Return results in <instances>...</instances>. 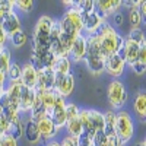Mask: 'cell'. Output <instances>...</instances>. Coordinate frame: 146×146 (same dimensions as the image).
<instances>
[{"label":"cell","mask_w":146,"mask_h":146,"mask_svg":"<svg viewBox=\"0 0 146 146\" xmlns=\"http://www.w3.org/2000/svg\"><path fill=\"white\" fill-rule=\"evenodd\" d=\"M94 35L98 38L100 54L104 58L111 56V54L118 53L120 48L123 47V42H124V38L115 31V28L108 21H104L100 25V28L95 31Z\"/></svg>","instance_id":"cell-1"},{"label":"cell","mask_w":146,"mask_h":146,"mask_svg":"<svg viewBox=\"0 0 146 146\" xmlns=\"http://www.w3.org/2000/svg\"><path fill=\"white\" fill-rule=\"evenodd\" d=\"M54 23L51 16H41L36 21L34 31H32V53L34 56H42L50 51V31Z\"/></svg>","instance_id":"cell-2"},{"label":"cell","mask_w":146,"mask_h":146,"mask_svg":"<svg viewBox=\"0 0 146 146\" xmlns=\"http://www.w3.org/2000/svg\"><path fill=\"white\" fill-rule=\"evenodd\" d=\"M58 25L63 35L78 38L80 34H83V15L76 6H72L66 10L62 19H58Z\"/></svg>","instance_id":"cell-3"},{"label":"cell","mask_w":146,"mask_h":146,"mask_svg":"<svg viewBox=\"0 0 146 146\" xmlns=\"http://www.w3.org/2000/svg\"><path fill=\"white\" fill-rule=\"evenodd\" d=\"M115 136L124 145L129 143L135 136V120L127 111H115Z\"/></svg>","instance_id":"cell-4"},{"label":"cell","mask_w":146,"mask_h":146,"mask_svg":"<svg viewBox=\"0 0 146 146\" xmlns=\"http://www.w3.org/2000/svg\"><path fill=\"white\" fill-rule=\"evenodd\" d=\"M107 98H108V102L113 108V111L114 110H121L127 104L129 94L126 91L124 83L120 79H113L110 82L108 88H107Z\"/></svg>","instance_id":"cell-5"},{"label":"cell","mask_w":146,"mask_h":146,"mask_svg":"<svg viewBox=\"0 0 146 146\" xmlns=\"http://www.w3.org/2000/svg\"><path fill=\"white\" fill-rule=\"evenodd\" d=\"M53 91L64 100L70 96L75 91V78H73L72 73H69V75H56Z\"/></svg>","instance_id":"cell-6"},{"label":"cell","mask_w":146,"mask_h":146,"mask_svg":"<svg viewBox=\"0 0 146 146\" xmlns=\"http://www.w3.org/2000/svg\"><path fill=\"white\" fill-rule=\"evenodd\" d=\"M34 121L36 123V126H38L40 137H41V140H42V142L48 143V142L54 140V137L57 136L58 130H57V127L54 126L53 120H51L50 117H48L47 114H44V115L38 117L36 120H34Z\"/></svg>","instance_id":"cell-7"},{"label":"cell","mask_w":146,"mask_h":146,"mask_svg":"<svg viewBox=\"0 0 146 146\" xmlns=\"http://www.w3.org/2000/svg\"><path fill=\"white\" fill-rule=\"evenodd\" d=\"M104 69L110 76H113L114 79H118L126 70V63H124L123 57H121L118 53H115V54H111V56L105 57Z\"/></svg>","instance_id":"cell-8"},{"label":"cell","mask_w":146,"mask_h":146,"mask_svg":"<svg viewBox=\"0 0 146 146\" xmlns=\"http://www.w3.org/2000/svg\"><path fill=\"white\" fill-rule=\"evenodd\" d=\"M121 6H123L121 0H100V2H95V12L100 15L101 19L108 21V18L118 12Z\"/></svg>","instance_id":"cell-9"},{"label":"cell","mask_w":146,"mask_h":146,"mask_svg":"<svg viewBox=\"0 0 146 146\" xmlns=\"http://www.w3.org/2000/svg\"><path fill=\"white\" fill-rule=\"evenodd\" d=\"M66 102H67V101H66L64 98H62V96L57 95L54 108H53L51 114L48 115V117L53 120V123H54V126L57 127V130H62V129H64V126H66V121H67V118H66V110H64Z\"/></svg>","instance_id":"cell-10"},{"label":"cell","mask_w":146,"mask_h":146,"mask_svg":"<svg viewBox=\"0 0 146 146\" xmlns=\"http://www.w3.org/2000/svg\"><path fill=\"white\" fill-rule=\"evenodd\" d=\"M143 45V44H142ZM140 44H136V42H133L127 38H124V42H123V47L120 48V51L118 54L123 57L124 60V63L126 66H131L135 62H137V54H139V50H140Z\"/></svg>","instance_id":"cell-11"},{"label":"cell","mask_w":146,"mask_h":146,"mask_svg":"<svg viewBox=\"0 0 146 146\" xmlns=\"http://www.w3.org/2000/svg\"><path fill=\"white\" fill-rule=\"evenodd\" d=\"M85 56H86V36H85L83 34H80L78 38L75 40V42L72 44L67 57L70 58V62L73 64V63L83 62Z\"/></svg>","instance_id":"cell-12"},{"label":"cell","mask_w":146,"mask_h":146,"mask_svg":"<svg viewBox=\"0 0 146 146\" xmlns=\"http://www.w3.org/2000/svg\"><path fill=\"white\" fill-rule=\"evenodd\" d=\"M35 100V89L27 88V86H21V94H19V101H18V110L21 115L22 114H29L31 108Z\"/></svg>","instance_id":"cell-13"},{"label":"cell","mask_w":146,"mask_h":146,"mask_svg":"<svg viewBox=\"0 0 146 146\" xmlns=\"http://www.w3.org/2000/svg\"><path fill=\"white\" fill-rule=\"evenodd\" d=\"M2 29L5 31V34L7 35V40L10 38L13 34H16L18 31L22 29V22L19 19V15L16 12H12L9 15H5L2 18Z\"/></svg>","instance_id":"cell-14"},{"label":"cell","mask_w":146,"mask_h":146,"mask_svg":"<svg viewBox=\"0 0 146 146\" xmlns=\"http://www.w3.org/2000/svg\"><path fill=\"white\" fill-rule=\"evenodd\" d=\"M21 82L23 86L35 89L36 82H38V70H36L29 62L25 63L21 69Z\"/></svg>","instance_id":"cell-15"},{"label":"cell","mask_w":146,"mask_h":146,"mask_svg":"<svg viewBox=\"0 0 146 146\" xmlns=\"http://www.w3.org/2000/svg\"><path fill=\"white\" fill-rule=\"evenodd\" d=\"M54 79H56V73H54L53 69H42V70H38V82H36L35 89H41V91L53 89V86H54Z\"/></svg>","instance_id":"cell-16"},{"label":"cell","mask_w":146,"mask_h":146,"mask_svg":"<svg viewBox=\"0 0 146 146\" xmlns=\"http://www.w3.org/2000/svg\"><path fill=\"white\" fill-rule=\"evenodd\" d=\"M139 3H140V0H137V2H123V5H130L127 19H129V25L131 27V29H139L145 19L139 12V7H137Z\"/></svg>","instance_id":"cell-17"},{"label":"cell","mask_w":146,"mask_h":146,"mask_svg":"<svg viewBox=\"0 0 146 146\" xmlns=\"http://www.w3.org/2000/svg\"><path fill=\"white\" fill-rule=\"evenodd\" d=\"M23 137H25L31 145H36L41 137H40V131H38V126L35 121L28 115L27 120L23 121Z\"/></svg>","instance_id":"cell-18"},{"label":"cell","mask_w":146,"mask_h":146,"mask_svg":"<svg viewBox=\"0 0 146 146\" xmlns=\"http://www.w3.org/2000/svg\"><path fill=\"white\" fill-rule=\"evenodd\" d=\"M104 22V19L100 18L96 12H92L89 15L83 16V35H94L95 31L100 28V25Z\"/></svg>","instance_id":"cell-19"},{"label":"cell","mask_w":146,"mask_h":146,"mask_svg":"<svg viewBox=\"0 0 146 146\" xmlns=\"http://www.w3.org/2000/svg\"><path fill=\"white\" fill-rule=\"evenodd\" d=\"M36 92L40 94L41 96V102H42V107H44V113L47 115H50L53 108H54V104H56V100H57V94L53 91V89H48V91H41V89H35Z\"/></svg>","instance_id":"cell-20"},{"label":"cell","mask_w":146,"mask_h":146,"mask_svg":"<svg viewBox=\"0 0 146 146\" xmlns=\"http://www.w3.org/2000/svg\"><path fill=\"white\" fill-rule=\"evenodd\" d=\"M3 135H9V136H12L16 140H19L23 136V120H22V115L13 118L12 121H9Z\"/></svg>","instance_id":"cell-21"},{"label":"cell","mask_w":146,"mask_h":146,"mask_svg":"<svg viewBox=\"0 0 146 146\" xmlns=\"http://www.w3.org/2000/svg\"><path fill=\"white\" fill-rule=\"evenodd\" d=\"M89 115V124L95 133L104 130V113L98 111V110H88Z\"/></svg>","instance_id":"cell-22"},{"label":"cell","mask_w":146,"mask_h":146,"mask_svg":"<svg viewBox=\"0 0 146 146\" xmlns=\"http://www.w3.org/2000/svg\"><path fill=\"white\" fill-rule=\"evenodd\" d=\"M53 70L56 75H69L72 73V62L69 57H58L56 58Z\"/></svg>","instance_id":"cell-23"},{"label":"cell","mask_w":146,"mask_h":146,"mask_svg":"<svg viewBox=\"0 0 146 146\" xmlns=\"http://www.w3.org/2000/svg\"><path fill=\"white\" fill-rule=\"evenodd\" d=\"M114 126H115V111L108 110L104 113V135L105 136H114Z\"/></svg>","instance_id":"cell-24"},{"label":"cell","mask_w":146,"mask_h":146,"mask_svg":"<svg viewBox=\"0 0 146 146\" xmlns=\"http://www.w3.org/2000/svg\"><path fill=\"white\" fill-rule=\"evenodd\" d=\"M133 108H135L137 117L145 120V117H146V95H145V91L137 92L135 102H133Z\"/></svg>","instance_id":"cell-25"},{"label":"cell","mask_w":146,"mask_h":146,"mask_svg":"<svg viewBox=\"0 0 146 146\" xmlns=\"http://www.w3.org/2000/svg\"><path fill=\"white\" fill-rule=\"evenodd\" d=\"M66 131H67V136H73V137H78L80 133H82V124L79 118H72L66 121V126H64Z\"/></svg>","instance_id":"cell-26"},{"label":"cell","mask_w":146,"mask_h":146,"mask_svg":"<svg viewBox=\"0 0 146 146\" xmlns=\"http://www.w3.org/2000/svg\"><path fill=\"white\" fill-rule=\"evenodd\" d=\"M7 41H10L12 45H13L15 48H21V47H23V45L28 42V34L23 31V29H21V31H18L16 34L12 35Z\"/></svg>","instance_id":"cell-27"},{"label":"cell","mask_w":146,"mask_h":146,"mask_svg":"<svg viewBox=\"0 0 146 146\" xmlns=\"http://www.w3.org/2000/svg\"><path fill=\"white\" fill-rule=\"evenodd\" d=\"M10 64H12V54L9 53V50L5 47V48L0 50V72L7 73Z\"/></svg>","instance_id":"cell-28"},{"label":"cell","mask_w":146,"mask_h":146,"mask_svg":"<svg viewBox=\"0 0 146 146\" xmlns=\"http://www.w3.org/2000/svg\"><path fill=\"white\" fill-rule=\"evenodd\" d=\"M75 6L79 9V12L83 16L95 12V2L94 0H79V2H75Z\"/></svg>","instance_id":"cell-29"},{"label":"cell","mask_w":146,"mask_h":146,"mask_svg":"<svg viewBox=\"0 0 146 146\" xmlns=\"http://www.w3.org/2000/svg\"><path fill=\"white\" fill-rule=\"evenodd\" d=\"M21 69L22 66L18 63H12L6 76H7V82H21Z\"/></svg>","instance_id":"cell-30"},{"label":"cell","mask_w":146,"mask_h":146,"mask_svg":"<svg viewBox=\"0 0 146 146\" xmlns=\"http://www.w3.org/2000/svg\"><path fill=\"white\" fill-rule=\"evenodd\" d=\"M127 40H130V41H133V42H136V44H146L145 41V32H143V29L142 28H139V29H130L129 31V34H127V36H126Z\"/></svg>","instance_id":"cell-31"},{"label":"cell","mask_w":146,"mask_h":146,"mask_svg":"<svg viewBox=\"0 0 146 146\" xmlns=\"http://www.w3.org/2000/svg\"><path fill=\"white\" fill-rule=\"evenodd\" d=\"M15 10V0H0V15L5 16Z\"/></svg>","instance_id":"cell-32"},{"label":"cell","mask_w":146,"mask_h":146,"mask_svg":"<svg viewBox=\"0 0 146 146\" xmlns=\"http://www.w3.org/2000/svg\"><path fill=\"white\" fill-rule=\"evenodd\" d=\"M34 2L32 0H15V10H21L23 13H28L34 9Z\"/></svg>","instance_id":"cell-33"},{"label":"cell","mask_w":146,"mask_h":146,"mask_svg":"<svg viewBox=\"0 0 146 146\" xmlns=\"http://www.w3.org/2000/svg\"><path fill=\"white\" fill-rule=\"evenodd\" d=\"M64 110H66V118H67V120H72V118H76V117H78L80 108H79L75 102H66Z\"/></svg>","instance_id":"cell-34"},{"label":"cell","mask_w":146,"mask_h":146,"mask_svg":"<svg viewBox=\"0 0 146 146\" xmlns=\"http://www.w3.org/2000/svg\"><path fill=\"white\" fill-rule=\"evenodd\" d=\"M78 146H94V137L86 131H82L78 136Z\"/></svg>","instance_id":"cell-35"},{"label":"cell","mask_w":146,"mask_h":146,"mask_svg":"<svg viewBox=\"0 0 146 146\" xmlns=\"http://www.w3.org/2000/svg\"><path fill=\"white\" fill-rule=\"evenodd\" d=\"M60 34H62V31H60V25H58V21L54 19V23L51 27V31H50V45L56 41H58L60 38Z\"/></svg>","instance_id":"cell-36"},{"label":"cell","mask_w":146,"mask_h":146,"mask_svg":"<svg viewBox=\"0 0 146 146\" xmlns=\"http://www.w3.org/2000/svg\"><path fill=\"white\" fill-rule=\"evenodd\" d=\"M94 146H108V137L104 135V131H98L94 136Z\"/></svg>","instance_id":"cell-37"},{"label":"cell","mask_w":146,"mask_h":146,"mask_svg":"<svg viewBox=\"0 0 146 146\" xmlns=\"http://www.w3.org/2000/svg\"><path fill=\"white\" fill-rule=\"evenodd\" d=\"M0 146H18V140L9 135H2V137H0Z\"/></svg>","instance_id":"cell-38"},{"label":"cell","mask_w":146,"mask_h":146,"mask_svg":"<svg viewBox=\"0 0 146 146\" xmlns=\"http://www.w3.org/2000/svg\"><path fill=\"white\" fill-rule=\"evenodd\" d=\"M130 69L136 73V75H139V76H142V75H145V70H146V64H142V63H139V62H135L131 66H130Z\"/></svg>","instance_id":"cell-39"},{"label":"cell","mask_w":146,"mask_h":146,"mask_svg":"<svg viewBox=\"0 0 146 146\" xmlns=\"http://www.w3.org/2000/svg\"><path fill=\"white\" fill-rule=\"evenodd\" d=\"M60 146H78V137L66 136L62 142H60Z\"/></svg>","instance_id":"cell-40"},{"label":"cell","mask_w":146,"mask_h":146,"mask_svg":"<svg viewBox=\"0 0 146 146\" xmlns=\"http://www.w3.org/2000/svg\"><path fill=\"white\" fill-rule=\"evenodd\" d=\"M137 62L142 63V64H146V44H143L139 50V54H137Z\"/></svg>","instance_id":"cell-41"},{"label":"cell","mask_w":146,"mask_h":146,"mask_svg":"<svg viewBox=\"0 0 146 146\" xmlns=\"http://www.w3.org/2000/svg\"><path fill=\"white\" fill-rule=\"evenodd\" d=\"M108 137V146H124V143L121 142L115 135L114 136H107Z\"/></svg>","instance_id":"cell-42"},{"label":"cell","mask_w":146,"mask_h":146,"mask_svg":"<svg viewBox=\"0 0 146 146\" xmlns=\"http://www.w3.org/2000/svg\"><path fill=\"white\" fill-rule=\"evenodd\" d=\"M7 123L9 121L6 120V117L3 115V113H2V108H0V133H5V130H6V127H7Z\"/></svg>","instance_id":"cell-43"},{"label":"cell","mask_w":146,"mask_h":146,"mask_svg":"<svg viewBox=\"0 0 146 146\" xmlns=\"http://www.w3.org/2000/svg\"><path fill=\"white\" fill-rule=\"evenodd\" d=\"M113 19H114V23H115V25H118V27H120L121 23L124 22V15L118 10V12H115V13L113 15Z\"/></svg>","instance_id":"cell-44"},{"label":"cell","mask_w":146,"mask_h":146,"mask_svg":"<svg viewBox=\"0 0 146 146\" xmlns=\"http://www.w3.org/2000/svg\"><path fill=\"white\" fill-rule=\"evenodd\" d=\"M6 83H7V76H6V73L0 72V94H2V92L5 91Z\"/></svg>","instance_id":"cell-45"},{"label":"cell","mask_w":146,"mask_h":146,"mask_svg":"<svg viewBox=\"0 0 146 146\" xmlns=\"http://www.w3.org/2000/svg\"><path fill=\"white\" fill-rule=\"evenodd\" d=\"M6 42H7V35L5 34V31L2 29V27H0V48L6 47Z\"/></svg>","instance_id":"cell-46"},{"label":"cell","mask_w":146,"mask_h":146,"mask_svg":"<svg viewBox=\"0 0 146 146\" xmlns=\"http://www.w3.org/2000/svg\"><path fill=\"white\" fill-rule=\"evenodd\" d=\"M45 146H60V142H57V140H51V142L45 143Z\"/></svg>","instance_id":"cell-47"},{"label":"cell","mask_w":146,"mask_h":146,"mask_svg":"<svg viewBox=\"0 0 146 146\" xmlns=\"http://www.w3.org/2000/svg\"><path fill=\"white\" fill-rule=\"evenodd\" d=\"M136 146H146V142H145V139H143L142 142H139V143H137Z\"/></svg>","instance_id":"cell-48"},{"label":"cell","mask_w":146,"mask_h":146,"mask_svg":"<svg viewBox=\"0 0 146 146\" xmlns=\"http://www.w3.org/2000/svg\"><path fill=\"white\" fill-rule=\"evenodd\" d=\"M0 137H2V133H0Z\"/></svg>","instance_id":"cell-49"},{"label":"cell","mask_w":146,"mask_h":146,"mask_svg":"<svg viewBox=\"0 0 146 146\" xmlns=\"http://www.w3.org/2000/svg\"><path fill=\"white\" fill-rule=\"evenodd\" d=\"M3 48H5V47H3ZM0 50H2V48H0Z\"/></svg>","instance_id":"cell-50"}]
</instances>
